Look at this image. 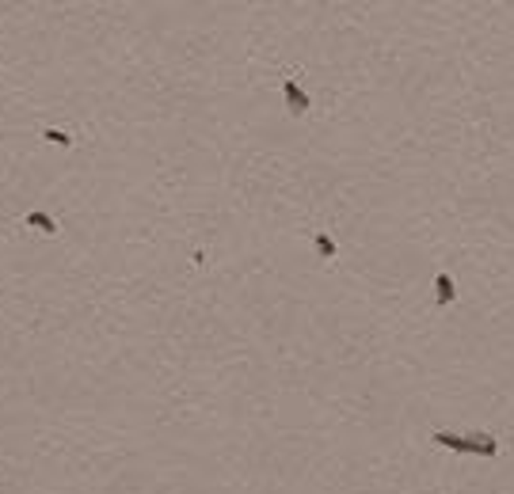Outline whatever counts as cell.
Instances as JSON below:
<instances>
[{
  "label": "cell",
  "mask_w": 514,
  "mask_h": 494,
  "mask_svg": "<svg viewBox=\"0 0 514 494\" xmlns=\"http://www.w3.org/2000/svg\"><path fill=\"white\" fill-rule=\"evenodd\" d=\"M282 95H286V110H290L294 118H301V114H305V110L312 107V103H309V95L301 92L297 80H286V84H282Z\"/></svg>",
  "instance_id": "obj_1"
},
{
  "label": "cell",
  "mask_w": 514,
  "mask_h": 494,
  "mask_svg": "<svg viewBox=\"0 0 514 494\" xmlns=\"http://www.w3.org/2000/svg\"><path fill=\"white\" fill-rule=\"evenodd\" d=\"M469 452H476V457H496V452H499V441L496 437H491V433H472V437H469Z\"/></svg>",
  "instance_id": "obj_2"
},
{
  "label": "cell",
  "mask_w": 514,
  "mask_h": 494,
  "mask_svg": "<svg viewBox=\"0 0 514 494\" xmlns=\"http://www.w3.org/2000/svg\"><path fill=\"white\" fill-rule=\"evenodd\" d=\"M23 220H27V225H31V228L46 232V236H57V232H62V228H57V220L50 217V213H42V209H31V213H27Z\"/></svg>",
  "instance_id": "obj_3"
},
{
  "label": "cell",
  "mask_w": 514,
  "mask_h": 494,
  "mask_svg": "<svg viewBox=\"0 0 514 494\" xmlns=\"http://www.w3.org/2000/svg\"><path fill=\"white\" fill-rule=\"evenodd\" d=\"M430 441L442 445V449H453V452H469V437H457V433H446V430H435Z\"/></svg>",
  "instance_id": "obj_4"
},
{
  "label": "cell",
  "mask_w": 514,
  "mask_h": 494,
  "mask_svg": "<svg viewBox=\"0 0 514 494\" xmlns=\"http://www.w3.org/2000/svg\"><path fill=\"white\" fill-rule=\"evenodd\" d=\"M435 289H438V308H450L453 297H457V289H453V278L446 274V270L435 278Z\"/></svg>",
  "instance_id": "obj_5"
},
{
  "label": "cell",
  "mask_w": 514,
  "mask_h": 494,
  "mask_svg": "<svg viewBox=\"0 0 514 494\" xmlns=\"http://www.w3.org/2000/svg\"><path fill=\"white\" fill-rule=\"evenodd\" d=\"M316 255L320 259H336V240L328 232H316Z\"/></svg>",
  "instance_id": "obj_6"
},
{
  "label": "cell",
  "mask_w": 514,
  "mask_h": 494,
  "mask_svg": "<svg viewBox=\"0 0 514 494\" xmlns=\"http://www.w3.org/2000/svg\"><path fill=\"white\" fill-rule=\"evenodd\" d=\"M42 137L50 141V145H62V148H73V137H69V134H65V129H54V126H50V129H42Z\"/></svg>",
  "instance_id": "obj_7"
}]
</instances>
